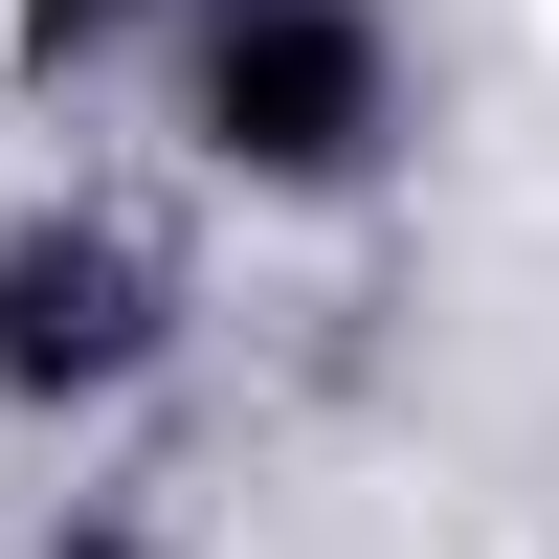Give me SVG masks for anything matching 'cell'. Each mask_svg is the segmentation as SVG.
Listing matches in <instances>:
<instances>
[{"instance_id": "1", "label": "cell", "mask_w": 559, "mask_h": 559, "mask_svg": "<svg viewBox=\"0 0 559 559\" xmlns=\"http://www.w3.org/2000/svg\"><path fill=\"white\" fill-rule=\"evenodd\" d=\"M202 112L247 179H358L381 157V23L358 0H224L202 23Z\"/></svg>"}, {"instance_id": "2", "label": "cell", "mask_w": 559, "mask_h": 559, "mask_svg": "<svg viewBox=\"0 0 559 559\" xmlns=\"http://www.w3.org/2000/svg\"><path fill=\"white\" fill-rule=\"evenodd\" d=\"M134 358H157V247H134V224H23V247H0V381L90 403V381H134Z\"/></svg>"}, {"instance_id": "3", "label": "cell", "mask_w": 559, "mask_h": 559, "mask_svg": "<svg viewBox=\"0 0 559 559\" xmlns=\"http://www.w3.org/2000/svg\"><path fill=\"white\" fill-rule=\"evenodd\" d=\"M23 23H112V0H23Z\"/></svg>"}, {"instance_id": "4", "label": "cell", "mask_w": 559, "mask_h": 559, "mask_svg": "<svg viewBox=\"0 0 559 559\" xmlns=\"http://www.w3.org/2000/svg\"><path fill=\"white\" fill-rule=\"evenodd\" d=\"M68 559H157V537H68Z\"/></svg>"}]
</instances>
